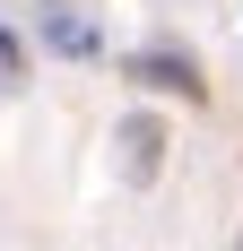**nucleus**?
<instances>
[{
	"label": "nucleus",
	"mask_w": 243,
	"mask_h": 251,
	"mask_svg": "<svg viewBox=\"0 0 243 251\" xmlns=\"http://www.w3.org/2000/svg\"><path fill=\"white\" fill-rule=\"evenodd\" d=\"M139 78H156V87H182V96H200L191 61H139Z\"/></svg>",
	"instance_id": "1"
}]
</instances>
